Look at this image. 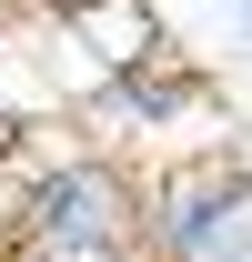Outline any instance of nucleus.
Segmentation results:
<instances>
[{"mask_svg": "<svg viewBox=\"0 0 252 262\" xmlns=\"http://www.w3.org/2000/svg\"><path fill=\"white\" fill-rule=\"evenodd\" d=\"M202 10H222V0H202Z\"/></svg>", "mask_w": 252, "mask_h": 262, "instance_id": "nucleus-6", "label": "nucleus"}, {"mask_svg": "<svg viewBox=\"0 0 252 262\" xmlns=\"http://www.w3.org/2000/svg\"><path fill=\"white\" fill-rule=\"evenodd\" d=\"M0 71H10V51H0ZM10 121H20V111H0V131H10Z\"/></svg>", "mask_w": 252, "mask_h": 262, "instance_id": "nucleus-5", "label": "nucleus"}, {"mask_svg": "<svg viewBox=\"0 0 252 262\" xmlns=\"http://www.w3.org/2000/svg\"><path fill=\"white\" fill-rule=\"evenodd\" d=\"M222 20H232V40L252 51V0H222Z\"/></svg>", "mask_w": 252, "mask_h": 262, "instance_id": "nucleus-4", "label": "nucleus"}, {"mask_svg": "<svg viewBox=\"0 0 252 262\" xmlns=\"http://www.w3.org/2000/svg\"><path fill=\"white\" fill-rule=\"evenodd\" d=\"M0 262H152L141 242V171L111 141L31 151L0 192Z\"/></svg>", "mask_w": 252, "mask_h": 262, "instance_id": "nucleus-1", "label": "nucleus"}, {"mask_svg": "<svg viewBox=\"0 0 252 262\" xmlns=\"http://www.w3.org/2000/svg\"><path fill=\"white\" fill-rule=\"evenodd\" d=\"M212 101V81H202V61H182V51H152V61H121V71H101L91 81V121L101 131H172V121H192Z\"/></svg>", "mask_w": 252, "mask_h": 262, "instance_id": "nucleus-3", "label": "nucleus"}, {"mask_svg": "<svg viewBox=\"0 0 252 262\" xmlns=\"http://www.w3.org/2000/svg\"><path fill=\"white\" fill-rule=\"evenodd\" d=\"M141 242L152 262H252V162L192 151L141 182Z\"/></svg>", "mask_w": 252, "mask_h": 262, "instance_id": "nucleus-2", "label": "nucleus"}]
</instances>
